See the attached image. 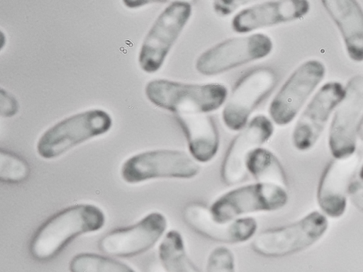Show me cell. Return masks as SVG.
<instances>
[{
    "label": "cell",
    "instance_id": "1",
    "mask_svg": "<svg viewBox=\"0 0 363 272\" xmlns=\"http://www.w3.org/2000/svg\"><path fill=\"white\" fill-rule=\"evenodd\" d=\"M105 220L104 212L96 205L78 204L67 208L38 229L30 242V254L38 261H48L77 237L101 229Z\"/></svg>",
    "mask_w": 363,
    "mask_h": 272
},
{
    "label": "cell",
    "instance_id": "29",
    "mask_svg": "<svg viewBox=\"0 0 363 272\" xmlns=\"http://www.w3.org/2000/svg\"><path fill=\"white\" fill-rule=\"evenodd\" d=\"M146 272H168L161 262H152L147 268Z\"/></svg>",
    "mask_w": 363,
    "mask_h": 272
},
{
    "label": "cell",
    "instance_id": "7",
    "mask_svg": "<svg viewBox=\"0 0 363 272\" xmlns=\"http://www.w3.org/2000/svg\"><path fill=\"white\" fill-rule=\"evenodd\" d=\"M192 7L187 1H174L158 16L140 49L138 62L147 73L160 69L172 45L191 17Z\"/></svg>",
    "mask_w": 363,
    "mask_h": 272
},
{
    "label": "cell",
    "instance_id": "22",
    "mask_svg": "<svg viewBox=\"0 0 363 272\" xmlns=\"http://www.w3.org/2000/svg\"><path fill=\"white\" fill-rule=\"evenodd\" d=\"M69 268L70 272H135L125 264L91 253L79 254L74 256Z\"/></svg>",
    "mask_w": 363,
    "mask_h": 272
},
{
    "label": "cell",
    "instance_id": "27",
    "mask_svg": "<svg viewBox=\"0 0 363 272\" xmlns=\"http://www.w3.org/2000/svg\"><path fill=\"white\" fill-rule=\"evenodd\" d=\"M348 195L353 205L363 213V183L352 181L348 188Z\"/></svg>",
    "mask_w": 363,
    "mask_h": 272
},
{
    "label": "cell",
    "instance_id": "24",
    "mask_svg": "<svg viewBox=\"0 0 363 272\" xmlns=\"http://www.w3.org/2000/svg\"><path fill=\"white\" fill-rule=\"evenodd\" d=\"M206 272H235L233 251L225 246H218L209 253Z\"/></svg>",
    "mask_w": 363,
    "mask_h": 272
},
{
    "label": "cell",
    "instance_id": "23",
    "mask_svg": "<svg viewBox=\"0 0 363 272\" xmlns=\"http://www.w3.org/2000/svg\"><path fill=\"white\" fill-rule=\"evenodd\" d=\"M30 168L20 157L8 151L0 152V180L7 183H18L29 176Z\"/></svg>",
    "mask_w": 363,
    "mask_h": 272
},
{
    "label": "cell",
    "instance_id": "12",
    "mask_svg": "<svg viewBox=\"0 0 363 272\" xmlns=\"http://www.w3.org/2000/svg\"><path fill=\"white\" fill-rule=\"evenodd\" d=\"M167 227L164 215L152 212L134 225L116 229L104 236L99 247L104 253L130 257L151 249L164 235Z\"/></svg>",
    "mask_w": 363,
    "mask_h": 272
},
{
    "label": "cell",
    "instance_id": "31",
    "mask_svg": "<svg viewBox=\"0 0 363 272\" xmlns=\"http://www.w3.org/2000/svg\"><path fill=\"white\" fill-rule=\"evenodd\" d=\"M359 175V178H360L361 181L363 183V164H362V166L360 168Z\"/></svg>",
    "mask_w": 363,
    "mask_h": 272
},
{
    "label": "cell",
    "instance_id": "18",
    "mask_svg": "<svg viewBox=\"0 0 363 272\" xmlns=\"http://www.w3.org/2000/svg\"><path fill=\"white\" fill-rule=\"evenodd\" d=\"M322 4L337 26L350 57L363 61V10L353 0L322 1Z\"/></svg>",
    "mask_w": 363,
    "mask_h": 272
},
{
    "label": "cell",
    "instance_id": "30",
    "mask_svg": "<svg viewBox=\"0 0 363 272\" xmlns=\"http://www.w3.org/2000/svg\"><path fill=\"white\" fill-rule=\"evenodd\" d=\"M357 136L363 142V114L359 124Z\"/></svg>",
    "mask_w": 363,
    "mask_h": 272
},
{
    "label": "cell",
    "instance_id": "19",
    "mask_svg": "<svg viewBox=\"0 0 363 272\" xmlns=\"http://www.w3.org/2000/svg\"><path fill=\"white\" fill-rule=\"evenodd\" d=\"M183 130L191 156L199 163H207L216 155L219 136L213 119L206 114L175 115Z\"/></svg>",
    "mask_w": 363,
    "mask_h": 272
},
{
    "label": "cell",
    "instance_id": "14",
    "mask_svg": "<svg viewBox=\"0 0 363 272\" xmlns=\"http://www.w3.org/2000/svg\"><path fill=\"white\" fill-rule=\"evenodd\" d=\"M273 132L272 123L263 115L255 116L245 126L230 144L222 163L220 176L225 184L235 185L245 178L248 155L264 144Z\"/></svg>",
    "mask_w": 363,
    "mask_h": 272
},
{
    "label": "cell",
    "instance_id": "26",
    "mask_svg": "<svg viewBox=\"0 0 363 272\" xmlns=\"http://www.w3.org/2000/svg\"><path fill=\"white\" fill-rule=\"evenodd\" d=\"M248 3L249 1L244 0L215 1L213 2V7L218 15L225 16L234 12L238 8Z\"/></svg>",
    "mask_w": 363,
    "mask_h": 272
},
{
    "label": "cell",
    "instance_id": "2",
    "mask_svg": "<svg viewBox=\"0 0 363 272\" xmlns=\"http://www.w3.org/2000/svg\"><path fill=\"white\" fill-rule=\"evenodd\" d=\"M145 91L152 103L175 115L216 110L228 96L226 87L220 84H186L163 79L148 82Z\"/></svg>",
    "mask_w": 363,
    "mask_h": 272
},
{
    "label": "cell",
    "instance_id": "28",
    "mask_svg": "<svg viewBox=\"0 0 363 272\" xmlns=\"http://www.w3.org/2000/svg\"><path fill=\"white\" fill-rule=\"evenodd\" d=\"M123 3L125 6L133 8L145 6V4L150 3V1L143 0H125L123 1Z\"/></svg>",
    "mask_w": 363,
    "mask_h": 272
},
{
    "label": "cell",
    "instance_id": "17",
    "mask_svg": "<svg viewBox=\"0 0 363 272\" xmlns=\"http://www.w3.org/2000/svg\"><path fill=\"white\" fill-rule=\"evenodd\" d=\"M310 9L308 1H272L254 4L238 12L231 26L237 33H249L262 28L299 19Z\"/></svg>",
    "mask_w": 363,
    "mask_h": 272
},
{
    "label": "cell",
    "instance_id": "25",
    "mask_svg": "<svg viewBox=\"0 0 363 272\" xmlns=\"http://www.w3.org/2000/svg\"><path fill=\"white\" fill-rule=\"evenodd\" d=\"M18 111V103L10 94L1 89L0 92V113L4 117H10Z\"/></svg>",
    "mask_w": 363,
    "mask_h": 272
},
{
    "label": "cell",
    "instance_id": "13",
    "mask_svg": "<svg viewBox=\"0 0 363 272\" xmlns=\"http://www.w3.org/2000/svg\"><path fill=\"white\" fill-rule=\"evenodd\" d=\"M345 94V89L337 81L328 82L320 87L294 126L292 143L296 149L307 151L315 145Z\"/></svg>",
    "mask_w": 363,
    "mask_h": 272
},
{
    "label": "cell",
    "instance_id": "4",
    "mask_svg": "<svg viewBox=\"0 0 363 272\" xmlns=\"http://www.w3.org/2000/svg\"><path fill=\"white\" fill-rule=\"evenodd\" d=\"M328 227L326 217L318 211H313L291 224L262 230L255 237L252 248L266 257L291 255L317 242Z\"/></svg>",
    "mask_w": 363,
    "mask_h": 272
},
{
    "label": "cell",
    "instance_id": "5",
    "mask_svg": "<svg viewBox=\"0 0 363 272\" xmlns=\"http://www.w3.org/2000/svg\"><path fill=\"white\" fill-rule=\"evenodd\" d=\"M112 125L110 115L93 109L69 116L48 129L37 144L38 154L54 159L86 140L107 132Z\"/></svg>",
    "mask_w": 363,
    "mask_h": 272
},
{
    "label": "cell",
    "instance_id": "8",
    "mask_svg": "<svg viewBox=\"0 0 363 272\" xmlns=\"http://www.w3.org/2000/svg\"><path fill=\"white\" fill-rule=\"evenodd\" d=\"M273 47L271 38L263 33L225 40L198 57L196 69L205 76H214L267 57Z\"/></svg>",
    "mask_w": 363,
    "mask_h": 272
},
{
    "label": "cell",
    "instance_id": "3",
    "mask_svg": "<svg viewBox=\"0 0 363 272\" xmlns=\"http://www.w3.org/2000/svg\"><path fill=\"white\" fill-rule=\"evenodd\" d=\"M288 200L286 188L257 181L222 194L208 209L215 220L228 222L250 213L279 210L287 204Z\"/></svg>",
    "mask_w": 363,
    "mask_h": 272
},
{
    "label": "cell",
    "instance_id": "6",
    "mask_svg": "<svg viewBox=\"0 0 363 272\" xmlns=\"http://www.w3.org/2000/svg\"><path fill=\"white\" fill-rule=\"evenodd\" d=\"M200 169L198 162L183 151L155 149L128 158L121 174L126 183L134 184L153 178L190 179L196 176Z\"/></svg>",
    "mask_w": 363,
    "mask_h": 272
},
{
    "label": "cell",
    "instance_id": "16",
    "mask_svg": "<svg viewBox=\"0 0 363 272\" xmlns=\"http://www.w3.org/2000/svg\"><path fill=\"white\" fill-rule=\"evenodd\" d=\"M358 164V157L352 155L331 161L323 171L318 185L317 201L328 216L338 218L345 213L348 188Z\"/></svg>",
    "mask_w": 363,
    "mask_h": 272
},
{
    "label": "cell",
    "instance_id": "21",
    "mask_svg": "<svg viewBox=\"0 0 363 272\" xmlns=\"http://www.w3.org/2000/svg\"><path fill=\"white\" fill-rule=\"evenodd\" d=\"M160 261L168 272H201L188 256L181 233L168 231L159 247Z\"/></svg>",
    "mask_w": 363,
    "mask_h": 272
},
{
    "label": "cell",
    "instance_id": "11",
    "mask_svg": "<svg viewBox=\"0 0 363 272\" xmlns=\"http://www.w3.org/2000/svg\"><path fill=\"white\" fill-rule=\"evenodd\" d=\"M277 81L275 72L269 67L255 69L235 86L223 110L222 118L230 130L243 129L257 106L272 90Z\"/></svg>",
    "mask_w": 363,
    "mask_h": 272
},
{
    "label": "cell",
    "instance_id": "15",
    "mask_svg": "<svg viewBox=\"0 0 363 272\" xmlns=\"http://www.w3.org/2000/svg\"><path fill=\"white\" fill-rule=\"evenodd\" d=\"M185 223L198 234L225 244H240L255 237L257 222L252 217H242L228 222H219L211 215L209 209L192 202L182 212Z\"/></svg>",
    "mask_w": 363,
    "mask_h": 272
},
{
    "label": "cell",
    "instance_id": "10",
    "mask_svg": "<svg viewBox=\"0 0 363 272\" xmlns=\"http://www.w3.org/2000/svg\"><path fill=\"white\" fill-rule=\"evenodd\" d=\"M325 73V66L316 60L299 65L272 101L269 107L272 120L281 126L290 123L320 83Z\"/></svg>",
    "mask_w": 363,
    "mask_h": 272
},
{
    "label": "cell",
    "instance_id": "9",
    "mask_svg": "<svg viewBox=\"0 0 363 272\" xmlns=\"http://www.w3.org/2000/svg\"><path fill=\"white\" fill-rule=\"evenodd\" d=\"M345 89L328 135L330 151L336 159L350 157L356 150L358 127L363 114V76L351 78Z\"/></svg>",
    "mask_w": 363,
    "mask_h": 272
},
{
    "label": "cell",
    "instance_id": "20",
    "mask_svg": "<svg viewBox=\"0 0 363 272\" xmlns=\"http://www.w3.org/2000/svg\"><path fill=\"white\" fill-rule=\"evenodd\" d=\"M245 168L257 181L275 183L287 188L288 181L279 159L271 151L257 147L248 155Z\"/></svg>",
    "mask_w": 363,
    "mask_h": 272
}]
</instances>
